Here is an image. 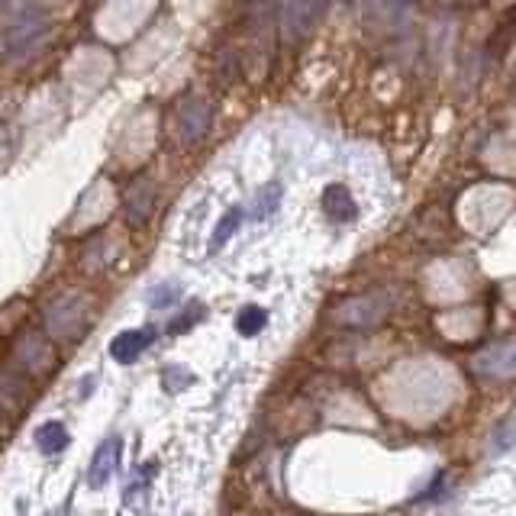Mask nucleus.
Here are the masks:
<instances>
[{"label":"nucleus","mask_w":516,"mask_h":516,"mask_svg":"<svg viewBox=\"0 0 516 516\" xmlns=\"http://www.w3.org/2000/svg\"><path fill=\"white\" fill-rule=\"evenodd\" d=\"M278 197H281V188H278V184H271V188H268V197H265V191H262V197H258V210H255V217H268V213L275 210Z\"/></svg>","instance_id":"obj_13"},{"label":"nucleus","mask_w":516,"mask_h":516,"mask_svg":"<svg viewBox=\"0 0 516 516\" xmlns=\"http://www.w3.org/2000/svg\"><path fill=\"white\" fill-rule=\"evenodd\" d=\"M36 446H39V452H46V455H59L68 446V429L59 420L42 423L36 429Z\"/></svg>","instance_id":"obj_10"},{"label":"nucleus","mask_w":516,"mask_h":516,"mask_svg":"<svg viewBox=\"0 0 516 516\" xmlns=\"http://www.w3.org/2000/svg\"><path fill=\"white\" fill-rule=\"evenodd\" d=\"M155 197H159V191H155V181L139 178V181L129 184V191L123 197L126 220L129 223H146L152 217V210H155Z\"/></svg>","instance_id":"obj_3"},{"label":"nucleus","mask_w":516,"mask_h":516,"mask_svg":"<svg viewBox=\"0 0 516 516\" xmlns=\"http://www.w3.org/2000/svg\"><path fill=\"white\" fill-rule=\"evenodd\" d=\"M268 323V313L262 307H246V310H239V317H236V329L242 336H255L258 329H265Z\"/></svg>","instance_id":"obj_12"},{"label":"nucleus","mask_w":516,"mask_h":516,"mask_svg":"<svg viewBox=\"0 0 516 516\" xmlns=\"http://www.w3.org/2000/svg\"><path fill=\"white\" fill-rule=\"evenodd\" d=\"M317 17H320V7L317 4H284L281 7V30H284V39L304 36Z\"/></svg>","instance_id":"obj_7"},{"label":"nucleus","mask_w":516,"mask_h":516,"mask_svg":"<svg viewBox=\"0 0 516 516\" xmlns=\"http://www.w3.org/2000/svg\"><path fill=\"white\" fill-rule=\"evenodd\" d=\"M471 368L484 378H513L516 375V339H504L497 346L475 355Z\"/></svg>","instance_id":"obj_2"},{"label":"nucleus","mask_w":516,"mask_h":516,"mask_svg":"<svg viewBox=\"0 0 516 516\" xmlns=\"http://www.w3.org/2000/svg\"><path fill=\"white\" fill-rule=\"evenodd\" d=\"M323 210H326V217L329 220H339V223H349V220H355V213H358V207H355V200H352V194H349V188H342V184H329V188L323 191Z\"/></svg>","instance_id":"obj_8"},{"label":"nucleus","mask_w":516,"mask_h":516,"mask_svg":"<svg viewBox=\"0 0 516 516\" xmlns=\"http://www.w3.org/2000/svg\"><path fill=\"white\" fill-rule=\"evenodd\" d=\"M120 449H123V442L117 436H110L104 446L94 452L91 471H88V484L94 487V491H100V487L113 478V471H117V465H120Z\"/></svg>","instance_id":"obj_4"},{"label":"nucleus","mask_w":516,"mask_h":516,"mask_svg":"<svg viewBox=\"0 0 516 516\" xmlns=\"http://www.w3.org/2000/svg\"><path fill=\"white\" fill-rule=\"evenodd\" d=\"M239 223H242V210H236V207H233V210H229L226 217L217 223V229H213V242H210V249H213V252L223 249L226 242H229V236H233L236 229H239Z\"/></svg>","instance_id":"obj_11"},{"label":"nucleus","mask_w":516,"mask_h":516,"mask_svg":"<svg viewBox=\"0 0 516 516\" xmlns=\"http://www.w3.org/2000/svg\"><path fill=\"white\" fill-rule=\"evenodd\" d=\"M46 33V23L42 20H30V23H13V30H10V36H7V46L13 49V52H30L36 42H39V36Z\"/></svg>","instance_id":"obj_9"},{"label":"nucleus","mask_w":516,"mask_h":516,"mask_svg":"<svg viewBox=\"0 0 516 516\" xmlns=\"http://www.w3.org/2000/svg\"><path fill=\"white\" fill-rule=\"evenodd\" d=\"M210 120H213V110L204 97H188L181 100L178 110H175V136L181 142H197L207 136L210 129Z\"/></svg>","instance_id":"obj_1"},{"label":"nucleus","mask_w":516,"mask_h":516,"mask_svg":"<svg viewBox=\"0 0 516 516\" xmlns=\"http://www.w3.org/2000/svg\"><path fill=\"white\" fill-rule=\"evenodd\" d=\"M152 339H155V329L152 326L126 329V333H120L117 339L110 342V355L117 358V362L129 365V362H136V358L152 346Z\"/></svg>","instance_id":"obj_5"},{"label":"nucleus","mask_w":516,"mask_h":516,"mask_svg":"<svg viewBox=\"0 0 516 516\" xmlns=\"http://www.w3.org/2000/svg\"><path fill=\"white\" fill-rule=\"evenodd\" d=\"M78 320H81V310H78V300H75V297L55 300V304L49 307V313H46L49 333H52V336H65V339L75 336Z\"/></svg>","instance_id":"obj_6"},{"label":"nucleus","mask_w":516,"mask_h":516,"mask_svg":"<svg viewBox=\"0 0 516 516\" xmlns=\"http://www.w3.org/2000/svg\"><path fill=\"white\" fill-rule=\"evenodd\" d=\"M178 297V291L175 288H171V291H165V294H155V307H168L171 304V300H175Z\"/></svg>","instance_id":"obj_14"}]
</instances>
